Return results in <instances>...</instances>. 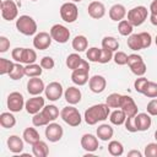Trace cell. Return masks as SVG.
<instances>
[{
  "label": "cell",
  "instance_id": "obj_1",
  "mask_svg": "<svg viewBox=\"0 0 157 157\" xmlns=\"http://www.w3.org/2000/svg\"><path fill=\"white\" fill-rule=\"evenodd\" d=\"M109 114H110V108L105 103H98L86 109L83 118L88 125H96L98 121L105 120L109 117Z\"/></svg>",
  "mask_w": 157,
  "mask_h": 157
},
{
  "label": "cell",
  "instance_id": "obj_2",
  "mask_svg": "<svg viewBox=\"0 0 157 157\" xmlns=\"http://www.w3.org/2000/svg\"><path fill=\"white\" fill-rule=\"evenodd\" d=\"M16 28L25 36H33L37 32V22L28 15H22L16 20Z\"/></svg>",
  "mask_w": 157,
  "mask_h": 157
},
{
  "label": "cell",
  "instance_id": "obj_3",
  "mask_svg": "<svg viewBox=\"0 0 157 157\" xmlns=\"http://www.w3.org/2000/svg\"><path fill=\"white\" fill-rule=\"evenodd\" d=\"M60 118L70 126H78L82 121L80 112L77 110V108H75L71 104L67 107H64L60 110Z\"/></svg>",
  "mask_w": 157,
  "mask_h": 157
},
{
  "label": "cell",
  "instance_id": "obj_4",
  "mask_svg": "<svg viewBox=\"0 0 157 157\" xmlns=\"http://www.w3.org/2000/svg\"><path fill=\"white\" fill-rule=\"evenodd\" d=\"M147 15H148L147 7H145V6H135V7H132L131 10L128 11V21L134 27H137V26H141L146 21Z\"/></svg>",
  "mask_w": 157,
  "mask_h": 157
},
{
  "label": "cell",
  "instance_id": "obj_5",
  "mask_svg": "<svg viewBox=\"0 0 157 157\" xmlns=\"http://www.w3.org/2000/svg\"><path fill=\"white\" fill-rule=\"evenodd\" d=\"M60 16L67 23H72L78 17V9L75 2H64L60 7Z\"/></svg>",
  "mask_w": 157,
  "mask_h": 157
},
{
  "label": "cell",
  "instance_id": "obj_6",
  "mask_svg": "<svg viewBox=\"0 0 157 157\" xmlns=\"http://www.w3.org/2000/svg\"><path fill=\"white\" fill-rule=\"evenodd\" d=\"M0 9H1V16L6 21L16 20L18 16V7L13 0H2L0 4Z\"/></svg>",
  "mask_w": 157,
  "mask_h": 157
},
{
  "label": "cell",
  "instance_id": "obj_7",
  "mask_svg": "<svg viewBox=\"0 0 157 157\" xmlns=\"http://www.w3.org/2000/svg\"><path fill=\"white\" fill-rule=\"evenodd\" d=\"M88 72H90V64L86 61L82 66L77 67L71 74V81L77 86H83L88 82Z\"/></svg>",
  "mask_w": 157,
  "mask_h": 157
},
{
  "label": "cell",
  "instance_id": "obj_8",
  "mask_svg": "<svg viewBox=\"0 0 157 157\" xmlns=\"http://www.w3.org/2000/svg\"><path fill=\"white\" fill-rule=\"evenodd\" d=\"M53 40L58 42V43H66L69 39H70V31L67 27H65L64 25H60V23H56L54 26H52L50 31H49Z\"/></svg>",
  "mask_w": 157,
  "mask_h": 157
},
{
  "label": "cell",
  "instance_id": "obj_9",
  "mask_svg": "<svg viewBox=\"0 0 157 157\" xmlns=\"http://www.w3.org/2000/svg\"><path fill=\"white\" fill-rule=\"evenodd\" d=\"M7 108L12 113H18L25 108V98L20 92H11L7 96Z\"/></svg>",
  "mask_w": 157,
  "mask_h": 157
},
{
  "label": "cell",
  "instance_id": "obj_10",
  "mask_svg": "<svg viewBox=\"0 0 157 157\" xmlns=\"http://www.w3.org/2000/svg\"><path fill=\"white\" fill-rule=\"evenodd\" d=\"M64 135V130H63V126L58 123H49L45 128V137L48 141L50 142H58L61 140Z\"/></svg>",
  "mask_w": 157,
  "mask_h": 157
},
{
  "label": "cell",
  "instance_id": "obj_11",
  "mask_svg": "<svg viewBox=\"0 0 157 157\" xmlns=\"http://www.w3.org/2000/svg\"><path fill=\"white\" fill-rule=\"evenodd\" d=\"M44 93H45V98L52 101V102H55L58 101L59 98H61V96L64 94V91H63V86L60 82L58 81H53L50 83H48L45 86V90H44Z\"/></svg>",
  "mask_w": 157,
  "mask_h": 157
},
{
  "label": "cell",
  "instance_id": "obj_12",
  "mask_svg": "<svg viewBox=\"0 0 157 157\" xmlns=\"http://www.w3.org/2000/svg\"><path fill=\"white\" fill-rule=\"evenodd\" d=\"M52 40H53V38H52L50 33L39 32L33 38V47L36 49H38V50H45V49H48L50 47Z\"/></svg>",
  "mask_w": 157,
  "mask_h": 157
},
{
  "label": "cell",
  "instance_id": "obj_13",
  "mask_svg": "<svg viewBox=\"0 0 157 157\" xmlns=\"http://www.w3.org/2000/svg\"><path fill=\"white\" fill-rule=\"evenodd\" d=\"M119 108L126 114V117H135L137 114V105L135 101L128 94L121 96V102H120Z\"/></svg>",
  "mask_w": 157,
  "mask_h": 157
},
{
  "label": "cell",
  "instance_id": "obj_14",
  "mask_svg": "<svg viewBox=\"0 0 157 157\" xmlns=\"http://www.w3.org/2000/svg\"><path fill=\"white\" fill-rule=\"evenodd\" d=\"M25 108H26V112L28 114H32L34 115L36 113L40 112L43 108H44V98L39 96H33L32 98H29L26 104H25Z\"/></svg>",
  "mask_w": 157,
  "mask_h": 157
},
{
  "label": "cell",
  "instance_id": "obj_15",
  "mask_svg": "<svg viewBox=\"0 0 157 157\" xmlns=\"http://www.w3.org/2000/svg\"><path fill=\"white\" fill-rule=\"evenodd\" d=\"M45 85L42 78L38 77H29L27 82V92L32 96H39L42 92H44Z\"/></svg>",
  "mask_w": 157,
  "mask_h": 157
},
{
  "label": "cell",
  "instance_id": "obj_16",
  "mask_svg": "<svg viewBox=\"0 0 157 157\" xmlns=\"http://www.w3.org/2000/svg\"><path fill=\"white\" fill-rule=\"evenodd\" d=\"M88 86L93 93H102L107 87V80L102 75H93L88 80Z\"/></svg>",
  "mask_w": 157,
  "mask_h": 157
},
{
  "label": "cell",
  "instance_id": "obj_17",
  "mask_svg": "<svg viewBox=\"0 0 157 157\" xmlns=\"http://www.w3.org/2000/svg\"><path fill=\"white\" fill-rule=\"evenodd\" d=\"M98 137L92 134H85L81 137V147L86 152H94L98 150Z\"/></svg>",
  "mask_w": 157,
  "mask_h": 157
},
{
  "label": "cell",
  "instance_id": "obj_18",
  "mask_svg": "<svg viewBox=\"0 0 157 157\" xmlns=\"http://www.w3.org/2000/svg\"><path fill=\"white\" fill-rule=\"evenodd\" d=\"M87 12L92 18L99 20L105 15V6L101 1H92V2L88 4Z\"/></svg>",
  "mask_w": 157,
  "mask_h": 157
},
{
  "label": "cell",
  "instance_id": "obj_19",
  "mask_svg": "<svg viewBox=\"0 0 157 157\" xmlns=\"http://www.w3.org/2000/svg\"><path fill=\"white\" fill-rule=\"evenodd\" d=\"M81 97H82V93H81L80 88H77V87H75V86L67 87V88L65 90V92H64V98H65V101H66L69 104H71V105H75V104L80 103Z\"/></svg>",
  "mask_w": 157,
  "mask_h": 157
},
{
  "label": "cell",
  "instance_id": "obj_20",
  "mask_svg": "<svg viewBox=\"0 0 157 157\" xmlns=\"http://www.w3.org/2000/svg\"><path fill=\"white\" fill-rule=\"evenodd\" d=\"M152 124L151 115L148 113H137L135 115V125L137 128V131H146L150 129Z\"/></svg>",
  "mask_w": 157,
  "mask_h": 157
},
{
  "label": "cell",
  "instance_id": "obj_21",
  "mask_svg": "<svg viewBox=\"0 0 157 157\" xmlns=\"http://www.w3.org/2000/svg\"><path fill=\"white\" fill-rule=\"evenodd\" d=\"M125 16H126V9L121 4H114L109 9V17L112 21L120 22L121 20H124Z\"/></svg>",
  "mask_w": 157,
  "mask_h": 157
},
{
  "label": "cell",
  "instance_id": "obj_22",
  "mask_svg": "<svg viewBox=\"0 0 157 157\" xmlns=\"http://www.w3.org/2000/svg\"><path fill=\"white\" fill-rule=\"evenodd\" d=\"M23 141L20 136L17 135H11L7 139V148L12 153H21L23 151Z\"/></svg>",
  "mask_w": 157,
  "mask_h": 157
},
{
  "label": "cell",
  "instance_id": "obj_23",
  "mask_svg": "<svg viewBox=\"0 0 157 157\" xmlns=\"http://www.w3.org/2000/svg\"><path fill=\"white\" fill-rule=\"evenodd\" d=\"M114 135V130L109 124H101L97 128V137L102 141H109Z\"/></svg>",
  "mask_w": 157,
  "mask_h": 157
},
{
  "label": "cell",
  "instance_id": "obj_24",
  "mask_svg": "<svg viewBox=\"0 0 157 157\" xmlns=\"http://www.w3.org/2000/svg\"><path fill=\"white\" fill-rule=\"evenodd\" d=\"M87 60L82 59L77 53H72V54H69L67 58H66V66L70 69V70H76L77 67L82 66Z\"/></svg>",
  "mask_w": 157,
  "mask_h": 157
},
{
  "label": "cell",
  "instance_id": "obj_25",
  "mask_svg": "<svg viewBox=\"0 0 157 157\" xmlns=\"http://www.w3.org/2000/svg\"><path fill=\"white\" fill-rule=\"evenodd\" d=\"M32 153L36 157H47L49 155V147L47 145V142L39 140L36 144L32 145Z\"/></svg>",
  "mask_w": 157,
  "mask_h": 157
},
{
  "label": "cell",
  "instance_id": "obj_26",
  "mask_svg": "<svg viewBox=\"0 0 157 157\" xmlns=\"http://www.w3.org/2000/svg\"><path fill=\"white\" fill-rule=\"evenodd\" d=\"M22 137H23L25 142H27V144H29V145H33V144H36L37 141L40 140L39 132L36 130V128H26V129L23 130Z\"/></svg>",
  "mask_w": 157,
  "mask_h": 157
},
{
  "label": "cell",
  "instance_id": "obj_27",
  "mask_svg": "<svg viewBox=\"0 0 157 157\" xmlns=\"http://www.w3.org/2000/svg\"><path fill=\"white\" fill-rule=\"evenodd\" d=\"M71 45H72V49H74L75 52L82 53V52H85V50L87 49V47H88V40H87V38H86L85 36L80 34V36H76V37L72 39Z\"/></svg>",
  "mask_w": 157,
  "mask_h": 157
},
{
  "label": "cell",
  "instance_id": "obj_28",
  "mask_svg": "<svg viewBox=\"0 0 157 157\" xmlns=\"http://www.w3.org/2000/svg\"><path fill=\"white\" fill-rule=\"evenodd\" d=\"M0 125L5 129H11L16 125V118L11 112H4L0 114Z\"/></svg>",
  "mask_w": 157,
  "mask_h": 157
},
{
  "label": "cell",
  "instance_id": "obj_29",
  "mask_svg": "<svg viewBox=\"0 0 157 157\" xmlns=\"http://www.w3.org/2000/svg\"><path fill=\"white\" fill-rule=\"evenodd\" d=\"M126 44H128V47H129L131 50H135V52L144 49V47H142V40H141V37H140V33L130 34V36L128 37Z\"/></svg>",
  "mask_w": 157,
  "mask_h": 157
},
{
  "label": "cell",
  "instance_id": "obj_30",
  "mask_svg": "<svg viewBox=\"0 0 157 157\" xmlns=\"http://www.w3.org/2000/svg\"><path fill=\"white\" fill-rule=\"evenodd\" d=\"M109 120L114 125H123L126 120V114L120 108H117L114 112L109 114Z\"/></svg>",
  "mask_w": 157,
  "mask_h": 157
},
{
  "label": "cell",
  "instance_id": "obj_31",
  "mask_svg": "<svg viewBox=\"0 0 157 157\" xmlns=\"http://www.w3.org/2000/svg\"><path fill=\"white\" fill-rule=\"evenodd\" d=\"M42 113L45 115V118L49 120V121H54L59 115V109L56 105L54 104H48V105H44V108L42 109Z\"/></svg>",
  "mask_w": 157,
  "mask_h": 157
},
{
  "label": "cell",
  "instance_id": "obj_32",
  "mask_svg": "<svg viewBox=\"0 0 157 157\" xmlns=\"http://www.w3.org/2000/svg\"><path fill=\"white\" fill-rule=\"evenodd\" d=\"M43 72V67L40 66V64H28L25 66V74L28 77H38L40 76Z\"/></svg>",
  "mask_w": 157,
  "mask_h": 157
},
{
  "label": "cell",
  "instance_id": "obj_33",
  "mask_svg": "<svg viewBox=\"0 0 157 157\" xmlns=\"http://www.w3.org/2000/svg\"><path fill=\"white\" fill-rule=\"evenodd\" d=\"M102 48L109 49L112 52H117L119 49V42L117 38H114L112 36H105L102 39Z\"/></svg>",
  "mask_w": 157,
  "mask_h": 157
},
{
  "label": "cell",
  "instance_id": "obj_34",
  "mask_svg": "<svg viewBox=\"0 0 157 157\" xmlns=\"http://www.w3.org/2000/svg\"><path fill=\"white\" fill-rule=\"evenodd\" d=\"M108 152L112 155V156H121L124 153V146L121 142L117 141V140H112L109 144H108Z\"/></svg>",
  "mask_w": 157,
  "mask_h": 157
},
{
  "label": "cell",
  "instance_id": "obj_35",
  "mask_svg": "<svg viewBox=\"0 0 157 157\" xmlns=\"http://www.w3.org/2000/svg\"><path fill=\"white\" fill-rule=\"evenodd\" d=\"M132 29H134V26L128 20H121L118 23V31L124 37H129L130 34H132Z\"/></svg>",
  "mask_w": 157,
  "mask_h": 157
},
{
  "label": "cell",
  "instance_id": "obj_36",
  "mask_svg": "<svg viewBox=\"0 0 157 157\" xmlns=\"http://www.w3.org/2000/svg\"><path fill=\"white\" fill-rule=\"evenodd\" d=\"M36 60H37V53H36V50L29 49V48H25V49H23L22 61H21V63L28 65V64H33Z\"/></svg>",
  "mask_w": 157,
  "mask_h": 157
},
{
  "label": "cell",
  "instance_id": "obj_37",
  "mask_svg": "<svg viewBox=\"0 0 157 157\" xmlns=\"http://www.w3.org/2000/svg\"><path fill=\"white\" fill-rule=\"evenodd\" d=\"M9 76H10L11 80H21L23 76H26V74H25V66H22L21 63H16L13 65V69L9 74Z\"/></svg>",
  "mask_w": 157,
  "mask_h": 157
},
{
  "label": "cell",
  "instance_id": "obj_38",
  "mask_svg": "<svg viewBox=\"0 0 157 157\" xmlns=\"http://www.w3.org/2000/svg\"><path fill=\"white\" fill-rule=\"evenodd\" d=\"M121 96L120 93H110L107 98H105V104L109 108H119L120 107V102H121Z\"/></svg>",
  "mask_w": 157,
  "mask_h": 157
},
{
  "label": "cell",
  "instance_id": "obj_39",
  "mask_svg": "<svg viewBox=\"0 0 157 157\" xmlns=\"http://www.w3.org/2000/svg\"><path fill=\"white\" fill-rule=\"evenodd\" d=\"M129 67H130L131 72H132L134 75H136V76H144L145 72H146V70H147L146 64H145L144 60H140V61H137V63L130 65Z\"/></svg>",
  "mask_w": 157,
  "mask_h": 157
},
{
  "label": "cell",
  "instance_id": "obj_40",
  "mask_svg": "<svg viewBox=\"0 0 157 157\" xmlns=\"http://www.w3.org/2000/svg\"><path fill=\"white\" fill-rule=\"evenodd\" d=\"M142 94L148 97V98H156L157 97V82L148 81L145 86V90H144Z\"/></svg>",
  "mask_w": 157,
  "mask_h": 157
},
{
  "label": "cell",
  "instance_id": "obj_41",
  "mask_svg": "<svg viewBox=\"0 0 157 157\" xmlns=\"http://www.w3.org/2000/svg\"><path fill=\"white\" fill-rule=\"evenodd\" d=\"M49 123H50V121L45 118V115L42 113V110L38 112V113H36V114L33 115V118H32V124H33L34 126H37V128H39V126H47Z\"/></svg>",
  "mask_w": 157,
  "mask_h": 157
},
{
  "label": "cell",
  "instance_id": "obj_42",
  "mask_svg": "<svg viewBox=\"0 0 157 157\" xmlns=\"http://www.w3.org/2000/svg\"><path fill=\"white\" fill-rule=\"evenodd\" d=\"M13 63L9 59L5 58H0V74L1 75H9L11 72V70L13 69Z\"/></svg>",
  "mask_w": 157,
  "mask_h": 157
},
{
  "label": "cell",
  "instance_id": "obj_43",
  "mask_svg": "<svg viewBox=\"0 0 157 157\" xmlns=\"http://www.w3.org/2000/svg\"><path fill=\"white\" fill-rule=\"evenodd\" d=\"M86 56H87L88 61H92V63H98L99 56H101V49H99V48H97V47L88 48V50L86 52Z\"/></svg>",
  "mask_w": 157,
  "mask_h": 157
},
{
  "label": "cell",
  "instance_id": "obj_44",
  "mask_svg": "<svg viewBox=\"0 0 157 157\" xmlns=\"http://www.w3.org/2000/svg\"><path fill=\"white\" fill-rule=\"evenodd\" d=\"M113 55H114V52H112V50H109V49H105V48H102V49H101V56H99L98 63H101V64H107V63H109L110 60H113Z\"/></svg>",
  "mask_w": 157,
  "mask_h": 157
},
{
  "label": "cell",
  "instance_id": "obj_45",
  "mask_svg": "<svg viewBox=\"0 0 157 157\" xmlns=\"http://www.w3.org/2000/svg\"><path fill=\"white\" fill-rule=\"evenodd\" d=\"M113 60L117 65H126L128 64V54L120 50H117L113 55Z\"/></svg>",
  "mask_w": 157,
  "mask_h": 157
},
{
  "label": "cell",
  "instance_id": "obj_46",
  "mask_svg": "<svg viewBox=\"0 0 157 157\" xmlns=\"http://www.w3.org/2000/svg\"><path fill=\"white\" fill-rule=\"evenodd\" d=\"M147 82H148V80H147L146 77H144V76H139V78H136L135 82H134V88H135V91H136L137 93H142Z\"/></svg>",
  "mask_w": 157,
  "mask_h": 157
},
{
  "label": "cell",
  "instance_id": "obj_47",
  "mask_svg": "<svg viewBox=\"0 0 157 157\" xmlns=\"http://www.w3.org/2000/svg\"><path fill=\"white\" fill-rule=\"evenodd\" d=\"M40 66L43 67V69H45V70H52L53 67H54V65H55V61H54V59L52 58V56H43L42 59H40Z\"/></svg>",
  "mask_w": 157,
  "mask_h": 157
},
{
  "label": "cell",
  "instance_id": "obj_48",
  "mask_svg": "<svg viewBox=\"0 0 157 157\" xmlns=\"http://www.w3.org/2000/svg\"><path fill=\"white\" fill-rule=\"evenodd\" d=\"M146 157H157V142H151L145 147Z\"/></svg>",
  "mask_w": 157,
  "mask_h": 157
},
{
  "label": "cell",
  "instance_id": "obj_49",
  "mask_svg": "<svg viewBox=\"0 0 157 157\" xmlns=\"http://www.w3.org/2000/svg\"><path fill=\"white\" fill-rule=\"evenodd\" d=\"M124 125H125V129L130 132H136L137 131V128L135 125V117H126V120H125Z\"/></svg>",
  "mask_w": 157,
  "mask_h": 157
},
{
  "label": "cell",
  "instance_id": "obj_50",
  "mask_svg": "<svg viewBox=\"0 0 157 157\" xmlns=\"http://www.w3.org/2000/svg\"><path fill=\"white\" fill-rule=\"evenodd\" d=\"M140 37H141V40H142L144 49L148 48L152 44V37H151L150 33H147V32H140Z\"/></svg>",
  "mask_w": 157,
  "mask_h": 157
},
{
  "label": "cell",
  "instance_id": "obj_51",
  "mask_svg": "<svg viewBox=\"0 0 157 157\" xmlns=\"http://www.w3.org/2000/svg\"><path fill=\"white\" fill-rule=\"evenodd\" d=\"M146 109H147V113L150 114V115H157V99L156 98H152L148 103H147V107H146Z\"/></svg>",
  "mask_w": 157,
  "mask_h": 157
},
{
  "label": "cell",
  "instance_id": "obj_52",
  "mask_svg": "<svg viewBox=\"0 0 157 157\" xmlns=\"http://www.w3.org/2000/svg\"><path fill=\"white\" fill-rule=\"evenodd\" d=\"M23 49L25 48H15V49H12V52H11V56H12V59L16 61V63H21L22 61V54H23Z\"/></svg>",
  "mask_w": 157,
  "mask_h": 157
},
{
  "label": "cell",
  "instance_id": "obj_53",
  "mask_svg": "<svg viewBox=\"0 0 157 157\" xmlns=\"http://www.w3.org/2000/svg\"><path fill=\"white\" fill-rule=\"evenodd\" d=\"M10 48V40L5 36H0V53H6Z\"/></svg>",
  "mask_w": 157,
  "mask_h": 157
},
{
  "label": "cell",
  "instance_id": "obj_54",
  "mask_svg": "<svg viewBox=\"0 0 157 157\" xmlns=\"http://www.w3.org/2000/svg\"><path fill=\"white\" fill-rule=\"evenodd\" d=\"M140 60H144L141 55H139V54H130V55H128V66H130V65H132V64H135V63H137Z\"/></svg>",
  "mask_w": 157,
  "mask_h": 157
},
{
  "label": "cell",
  "instance_id": "obj_55",
  "mask_svg": "<svg viewBox=\"0 0 157 157\" xmlns=\"http://www.w3.org/2000/svg\"><path fill=\"white\" fill-rule=\"evenodd\" d=\"M150 12L151 13H157V0H153L150 5Z\"/></svg>",
  "mask_w": 157,
  "mask_h": 157
},
{
  "label": "cell",
  "instance_id": "obj_56",
  "mask_svg": "<svg viewBox=\"0 0 157 157\" xmlns=\"http://www.w3.org/2000/svg\"><path fill=\"white\" fill-rule=\"evenodd\" d=\"M128 156L129 157H132V156H136V157H142V153L137 150H131L130 152H128Z\"/></svg>",
  "mask_w": 157,
  "mask_h": 157
},
{
  "label": "cell",
  "instance_id": "obj_57",
  "mask_svg": "<svg viewBox=\"0 0 157 157\" xmlns=\"http://www.w3.org/2000/svg\"><path fill=\"white\" fill-rule=\"evenodd\" d=\"M150 21L153 26H157V13H151L150 15Z\"/></svg>",
  "mask_w": 157,
  "mask_h": 157
},
{
  "label": "cell",
  "instance_id": "obj_58",
  "mask_svg": "<svg viewBox=\"0 0 157 157\" xmlns=\"http://www.w3.org/2000/svg\"><path fill=\"white\" fill-rule=\"evenodd\" d=\"M81 1H82V0H72V2H75V4H76V2H81Z\"/></svg>",
  "mask_w": 157,
  "mask_h": 157
},
{
  "label": "cell",
  "instance_id": "obj_59",
  "mask_svg": "<svg viewBox=\"0 0 157 157\" xmlns=\"http://www.w3.org/2000/svg\"><path fill=\"white\" fill-rule=\"evenodd\" d=\"M155 139H156V141H157V130L155 131Z\"/></svg>",
  "mask_w": 157,
  "mask_h": 157
},
{
  "label": "cell",
  "instance_id": "obj_60",
  "mask_svg": "<svg viewBox=\"0 0 157 157\" xmlns=\"http://www.w3.org/2000/svg\"><path fill=\"white\" fill-rule=\"evenodd\" d=\"M155 43H156V45H157V36H156V39H155Z\"/></svg>",
  "mask_w": 157,
  "mask_h": 157
},
{
  "label": "cell",
  "instance_id": "obj_61",
  "mask_svg": "<svg viewBox=\"0 0 157 157\" xmlns=\"http://www.w3.org/2000/svg\"><path fill=\"white\" fill-rule=\"evenodd\" d=\"M31 1H37V0H31Z\"/></svg>",
  "mask_w": 157,
  "mask_h": 157
}]
</instances>
